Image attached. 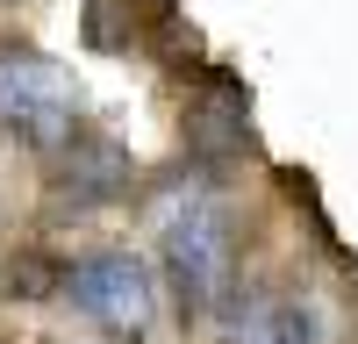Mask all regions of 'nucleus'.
<instances>
[{"mask_svg":"<svg viewBox=\"0 0 358 344\" xmlns=\"http://www.w3.org/2000/svg\"><path fill=\"white\" fill-rule=\"evenodd\" d=\"M158 258H165L179 315L187 323L215 315L229 294V208L215 194H179L158 215Z\"/></svg>","mask_w":358,"mask_h":344,"instance_id":"nucleus-1","label":"nucleus"},{"mask_svg":"<svg viewBox=\"0 0 358 344\" xmlns=\"http://www.w3.org/2000/svg\"><path fill=\"white\" fill-rule=\"evenodd\" d=\"M0 129L36 143V151H65L79 136V86L72 72L43 50H0Z\"/></svg>","mask_w":358,"mask_h":344,"instance_id":"nucleus-2","label":"nucleus"},{"mask_svg":"<svg viewBox=\"0 0 358 344\" xmlns=\"http://www.w3.org/2000/svg\"><path fill=\"white\" fill-rule=\"evenodd\" d=\"M57 287H65V301L86 315V323H101L108 337H143V330H151V315H158V280H151V266H143L136 251H122V244L72 258Z\"/></svg>","mask_w":358,"mask_h":344,"instance_id":"nucleus-3","label":"nucleus"},{"mask_svg":"<svg viewBox=\"0 0 358 344\" xmlns=\"http://www.w3.org/2000/svg\"><path fill=\"white\" fill-rule=\"evenodd\" d=\"M129 180H136V172H129V151H122V143H108V136H72L65 158H57L50 208H57V215H94V208H108V201H122Z\"/></svg>","mask_w":358,"mask_h":344,"instance_id":"nucleus-4","label":"nucleus"},{"mask_svg":"<svg viewBox=\"0 0 358 344\" xmlns=\"http://www.w3.org/2000/svg\"><path fill=\"white\" fill-rule=\"evenodd\" d=\"M229 344H330V330L308 294H251L229 315Z\"/></svg>","mask_w":358,"mask_h":344,"instance_id":"nucleus-5","label":"nucleus"}]
</instances>
